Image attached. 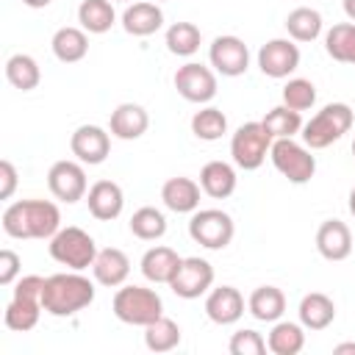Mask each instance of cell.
<instances>
[{"label":"cell","instance_id":"1","mask_svg":"<svg viewBox=\"0 0 355 355\" xmlns=\"http://www.w3.org/2000/svg\"><path fill=\"white\" fill-rule=\"evenodd\" d=\"M0 222L11 239H53L61 230V211L50 200H17L6 205Z\"/></svg>","mask_w":355,"mask_h":355},{"label":"cell","instance_id":"2","mask_svg":"<svg viewBox=\"0 0 355 355\" xmlns=\"http://www.w3.org/2000/svg\"><path fill=\"white\" fill-rule=\"evenodd\" d=\"M92 302H94V283L75 269L50 275L44 280L42 308L50 316H72V313L89 308Z\"/></svg>","mask_w":355,"mask_h":355},{"label":"cell","instance_id":"3","mask_svg":"<svg viewBox=\"0 0 355 355\" xmlns=\"http://www.w3.org/2000/svg\"><path fill=\"white\" fill-rule=\"evenodd\" d=\"M111 308L119 322L136 327H147L150 322L164 316V300L158 297L155 288H144V286H119Z\"/></svg>","mask_w":355,"mask_h":355},{"label":"cell","instance_id":"4","mask_svg":"<svg viewBox=\"0 0 355 355\" xmlns=\"http://www.w3.org/2000/svg\"><path fill=\"white\" fill-rule=\"evenodd\" d=\"M352 108L347 103H327L302 125V141L311 150H324L352 128Z\"/></svg>","mask_w":355,"mask_h":355},{"label":"cell","instance_id":"5","mask_svg":"<svg viewBox=\"0 0 355 355\" xmlns=\"http://www.w3.org/2000/svg\"><path fill=\"white\" fill-rule=\"evenodd\" d=\"M47 250H50V258H53L55 263H61V266H67V269H75V272L89 269V266L94 263V258H97V244H94V239H92L83 227H75V225L61 227V230L50 239Z\"/></svg>","mask_w":355,"mask_h":355},{"label":"cell","instance_id":"6","mask_svg":"<svg viewBox=\"0 0 355 355\" xmlns=\"http://www.w3.org/2000/svg\"><path fill=\"white\" fill-rule=\"evenodd\" d=\"M272 136L266 133V128L261 122H244L236 128L233 139H230V155H233V164L244 172H252L258 169L269 150H272Z\"/></svg>","mask_w":355,"mask_h":355},{"label":"cell","instance_id":"7","mask_svg":"<svg viewBox=\"0 0 355 355\" xmlns=\"http://www.w3.org/2000/svg\"><path fill=\"white\" fill-rule=\"evenodd\" d=\"M269 158L275 164V169L288 180V183H308L316 172V158L311 153V147L294 141V139H275L272 141V150H269Z\"/></svg>","mask_w":355,"mask_h":355},{"label":"cell","instance_id":"8","mask_svg":"<svg viewBox=\"0 0 355 355\" xmlns=\"http://www.w3.org/2000/svg\"><path fill=\"white\" fill-rule=\"evenodd\" d=\"M233 216L222 208H197L189 219V236L205 250H225L233 241Z\"/></svg>","mask_w":355,"mask_h":355},{"label":"cell","instance_id":"9","mask_svg":"<svg viewBox=\"0 0 355 355\" xmlns=\"http://www.w3.org/2000/svg\"><path fill=\"white\" fill-rule=\"evenodd\" d=\"M175 89L183 100L189 103H197V105H205L216 97V72L205 64H197V61H189L183 67H178L175 72Z\"/></svg>","mask_w":355,"mask_h":355},{"label":"cell","instance_id":"10","mask_svg":"<svg viewBox=\"0 0 355 355\" xmlns=\"http://www.w3.org/2000/svg\"><path fill=\"white\" fill-rule=\"evenodd\" d=\"M214 286V266L205 258H183L175 277L169 280V288L175 291V297L180 300H197L202 294H208Z\"/></svg>","mask_w":355,"mask_h":355},{"label":"cell","instance_id":"11","mask_svg":"<svg viewBox=\"0 0 355 355\" xmlns=\"http://www.w3.org/2000/svg\"><path fill=\"white\" fill-rule=\"evenodd\" d=\"M47 189L55 200L72 205L78 200L86 197L89 191V183H86V172H83V164L80 161H55L47 172Z\"/></svg>","mask_w":355,"mask_h":355},{"label":"cell","instance_id":"12","mask_svg":"<svg viewBox=\"0 0 355 355\" xmlns=\"http://www.w3.org/2000/svg\"><path fill=\"white\" fill-rule=\"evenodd\" d=\"M208 61H211L214 72H219L225 78H239L250 67V50L239 36H230V33L227 36H216L211 42Z\"/></svg>","mask_w":355,"mask_h":355},{"label":"cell","instance_id":"13","mask_svg":"<svg viewBox=\"0 0 355 355\" xmlns=\"http://www.w3.org/2000/svg\"><path fill=\"white\" fill-rule=\"evenodd\" d=\"M258 67L266 78H288L300 67V47L294 39H269L258 50Z\"/></svg>","mask_w":355,"mask_h":355},{"label":"cell","instance_id":"14","mask_svg":"<svg viewBox=\"0 0 355 355\" xmlns=\"http://www.w3.org/2000/svg\"><path fill=\"white\" fill-rule=\"evenodd\" d=\"M69 150L80 164L97 166L111 153V130H103L100 125H80L69 136Z\"/></svg>","mask_w":355,"mask_h":355},{"label":"cell","instance_id":"15","mask_svg":"<svg viewBox=\"0 0 355 355\" xmlns=\"http://www.w3.org/2000/svg\"><path fill=\"white\" fill-rule=\"evenodd\" d=\"M205 316L214 324H236L244 316V297L236 286H216L205 297Z\"/></svg>","mask_w":355,"mask_h":355},{"label":"cell","instance_id":"16","mask_svg":"<svg viewBox=\"0 0 355 355\" xmlns=\"http://www.w3.org/2000/svg\"><path fill=\"white\" fill-rule=\"evenodd\" d=\"M86 205H89V214L100 222H111L122 214L125 208V194H122V186L114 183V180H97L89 186L86 191Z\"/></svg>","mask_w":355,"mask_h":355},{"label":"cell","instance_id":"17","mask_svg":"<svg viewBox=\"0 0 355 355\" xmlns=\"http://www.w3.org/2000/svg\"><path fill=\"white\" fill-rule=\"evenodd\" d=\"M352 233L341 219H327L316 230V250L324 261H344L352 252Z\"/></svg>","mask_w":355,"mask_h":355},{"label":"cell","instance_id":"18","mask_svg":"<svg viewBox=\"0 0 355 355\" xmlns=\"http://www.w3.org/2000/svg\"><path fill=\"white\" fill-rule=\"evenodd\" d=\"M92 275L100 286L105 288H119L125 286L128 275H130V258L119 250V247H105L97 250V258L92 263Z\"/></svg>","mask_w":355,"mask_h":355},{"label":"cell","instance_id":"19","mask_svg":"<svg viewBox=\"0 0 355 355\" xmlns=\"http://www.w3.org/2000/svg\"><path fill=\"white\" fill-rule=\"evenodd\" d=\"M147 128H150V116L139 103H119L111 111L108 130H111V136H116L122 141H133V139L144 136Z\"/></svg>","mask_w":355,"mask_h":355},{"label":"cell","instance_id":"20","mask_svg":"<svg viewBox=\"0 0 355 355\" xmlns=\"http://www.w3.org/2000/svg\"><path fill=\"white\" fill-rule=\"evenodd\" d=\"M161 200L175 214H194L200 208V183L191 178H169L161 186Z\"/></svg>","mask_w":355,"mask_h":355},{"label":"cell","instance_id":"21","mask_svg":"<svg viewBox=\"0 0 355 355\" xmlns=\"http://www.w3.org/2000/svg\"><path fill=\"white\" fill-rule=\"evenodd\" d=\"M161 25H164V11L153 0H139V3L128 6L125 14H122V28L130 36H150Z\"/></svg>","mask_w":355,"mask_h":355},{"label":"cell","instance_id":"22","mask_svg":"<svg viewBox=\"0 0 355 355\" xmlns=\"http://www.w3.org/2000/svg\"><path fill=\"white\" fill-rule=\"evenodd\" d=\"M50 47H53V55L61 61V64H78L86 58L89 53V36L83 28H75V25H64L53 33L50 39Z\"/></svg>","mask_w":355,"mask_h":355},{"label":"cell","instance_id":"23","mask_svg":"<svg viewBox=\"0 0 355 355\" xmlns=\"http://www.w3.org/2000/svg\"><path fill=\"white\" fill-rule=\"evenodd\" d=\"M180 261H183V258H180L172 247H164V244L150 247V250L141 255V275H144L150 283H166V286H169V280L175 277Z\"/></svg>","mask_w":355,"mask_h":355},{"label":"cell","instance_id":"24","mask_svg":"<svg viewBox=\"0 0 355 355\" xmlns=\"http://www.w3.org/2000/svg\"><path fill=\"white\" fill-rule=\"evenodd\" d=\"M297 313H300V324L305 330H324L336 319V302L322 291H311L300 300Z\"/></svg>","mask_w":355,"mask_h":355},{"label":"cell","instance_id":"25","mask_svg":"<svg viewBox=\"0 0 355 355\" xmlns=\"http://www.w3.org/2000/svg\"><path fill=\"white\" fill-rule=\"evenodd\" d=\"M200 189L214 200L230 197L236 191V169L227 161H208L200 169Z\"/></svg>","mask_w":355,"mask_h":355},{"label":"cell","instance_id":"26","mask_svg":"<svg viewBox=\"0 0 355 355\" xmlns=\"http://www.w3.org/2000/svg\"><path fill=\"white\" fill-rule=\"evenodd\" d=\"M247 311L258 322H277L286 313V294L277 286H258L247 300Z\"/></svg>","mask_w":355,"mask_h":355},{"label":"cell","instance_id":"27","mask_svg":"<svg viewBox=\"0 0 355 355\" xmlns=\"http://www.w3.org/2000/svg\"><path fill=\"white\" fill-rule=\"evenodd\" d=\"M266 347L275 355H297L305 347V327L297 322H272V330L266 336Z\"/></svg>","mask_w":355,"mask_h":355},{"label":"cell","instance_id":"28","mask_svg":"<svg viewBox=\"0 0 355 355\" xmlns=\"http://www.w3.org/2000/svg\"><path fill=\"white\" fill-rule=\"evenodd\" d=\"M42 302L39 300H31V297H11V302L6 305V313H3V322L8 330L14 333H28L39 324V316H42Z\"/></svg>","mask_w":355,"mask_h":355},{"label":"cell","instance_id":"29","mask_svg":"<svg viewBox=\"0 0 355 355\" xmlns=\"http://www.w3.org/2000/svg\"><path fill=\"white\" fill-rule=\"evenodd\" d=\"M6 80H8L14 89H19V92H31V89L39 86L42 69H39V64H36L33 55H28V53H14V55L6 61Z\"/></svg>","mask_w":355,"mask_h":355},{"label":"cell","instance_id":"30","mask_svg":"<svg viewBox=\"0 0 355 355\" xmlns=\"http://www.w3.org/2000/svg\"><path fill=\"white\" fill-rule=\"evenodd\" d=\"M78 22L86 33H105L116 22V11L111 0H83L78 6Z\"/></svg>","mask_w":355,"mask_h":355},{"label":"cell","instance_id":"31","mask_svg":"<svg viewBox=\"0 0 355 355\" xmlns=\"http://www.w3.org/2000/svg\"><path fill=\"white\" fill-rule=\"evenodd\" d=\"M324 50L333 61L355 67V22H338L324 33Z\"/></svg>","mask_w":355,"mask_h":355},{"label":"cell","instance_id":"32","mask_svg":"<svg viewBox=\"0 0 355 355\" xmlns=\"http://www.w3.org/2000/svg\"><path fill=\"white\" fill-rule=\"evenodd\" d=\"M180 344V327L169 316H158L144 327V347L150 352H172Z\"/></svg>","mask_w":355,"mask_h":355},{"label":"cell","instance_id":"33","mask_svg":"<svg viewBox=\"0 0 355 355\" xmlns=\"http://www.w3.org/2000/svg\"><path fill=\"white\" fill-rule=\"evenodd\" d=\"M286 31L294 42H313L322 33V14L316 8L300 6L294 11H288L286 17Z\"/></svg>","mask_w":355,"mask_h":355},{"label":"cell","instance_id":"34","mask_svg":"<svg viewBox=\"0 0 355 355\" xmlns=\"http://www.w3.org/2000/svg\"><path fill=\"white\" fill-rule=\"evenodd\" d=\"M166 50L172 55H180V58H189L200 50V42H202V33L194 22H172L166 28Z\"/></svg>","mask_w":355,"mask_h":355},{"label":"cell","instance_id":"35","mask_svg":"<svg viewBox=\"0 0 355 355\" xmlns=\"http://www.w3.org/2000/svg\"><path fill=\"white\" fill-rule=\"evenodd\" d=\"M261 125L266 128V133L272 139H294L302 130V116H300V111H294L288 105H275L266 111Z\"/></svg>","mask_w":355,"mask_h":355},{"label":"cell","instance_id":"36","mask_svg":"<svg viewBox=\"0 0 355 355\" xmlns=\"http://www.w3.org/2000/svg\"><path fill=\"white\" fill-rule=\"evenodd\" d=\"M191 133L200 141H216V139H222L227 133V116L219 108L205 105L191 116Z\"/></svg>","mask_w":355,"mask_h":355},{"label":"cell","instance_id":"37","mask_svg":"<svg viewBox=\"0 0 355 355\" xmlns=\"http://www.w3.org/2000/svg\"><path fill=\"white\" fill-rule=\"evenodd\" d=\"M130 233L136 239H141V241H155V239H161L166 233V216L158 208L144 205V208L133 211V216H130Z\"/></svg>","mask_w":355,"mask_h":355},{"label":"cell","instance_id":"38","mask_svg":"<svg viewBox=\"0 0 355 355\" xmlns=\"http://www.w3.org/2000/svg\"><path fill=\"white\" fill-rule=\"evenodd\" d=\"M316 103V86L308 78H291L283 86V105L294 108V111H308Z\"/></svg>","mask_w":355,"mask_h":355},{"label":"cell","instance_id":"39","mask_svg":"<svg viewBox=\"0 0 355 355\" xmlns=\"http://www.w3.org/2000/svg\"><path fill=\"white\" fill-rule=\"evenodd\" d=\"M227 349H230V355H263L269 347H266V338L258 330L244 327V330H236L230 336Z\"/></svg>","mask_w":355,"mask_h":355},{"label":"cell","instance_id":"40","mask_svg":"<svg viewBox=\"0 0 355 355\" xmlns=\"http://www.w3.org/2000/svg\"><path fill=\"white\" fill-rule=\"evenodd\" d=\"M19 255L14 250H0V286H11L17 283V275H19Z\"/></svg>","mask_w":355,"mask_h":355},{"label":"cell","instance_id":"41","mask_svg":"<svg viewBox=\"0 0 355 355\" xmlns=\"http://www.w3.org/2000/svg\"><path fill=\"white\" fill-rule=\"evenodd\" d=\"M14 189H17V169L8 158H3L0 161V200H11Z\"/></svg>","mask_w":355,"mask_h":355},{"label":"cell","instance_id":"42","mask_svg":"<svg viewBox=\"0 0 355 355\" xmlns=\"http://www.w3.org/2000/svg\"><path fill=\"white\" fill-rule=\"evenodd\" d=\"M333 352H336V355H344V352H355V341H347V344H338V347H333Z\"/></svg>","mask_w":355,"mask_h":355},{"label":"cell","instance_id":"43","mask_svg":"<svg viewBox=\"0 0 355 355\" xmlns=\"http://www.w3.org/2000/svg\"><path fill=\"white\" fill-rule=\"evenodd\" d=\"M344 14L355 22V0H344Z\"/></svg>","mask_w":355,"mask_h":355},{"label":"cell","instance_id":"44","mask_svg":"<svg viewBox=\"0 0 355 355\" xmlns=\"http://www.w3.org/2000/svg\"><path fill=\"white\" fill-rule=\"evenodd\" d=\"M28 8H44V6H50L53 0H22Z\"/></svg>","mask_w":355,"mask_h":355},{"label":"cell","instance_id":"45","mask_svg":"<svg viewBox=\"0 0 355 355\" xmlns=\"http://www.w3.org/2000/svg\"><path fill=\"white\" fill-rule=\"evenodd\" d=\"M349 214L355 216V186H352V191H349Z\"/></svg>","mask_w":355,"mask_h":355},{"label":"cell","instance_id":"46","mask_svg":"<svg viewBox=\"0 0 355 355\" xmlns=\"http://www.w3.org/2000/svg\"><path fill=\"white\" fill-rule=\"evenodd\" d=\"M352 155H355V141H352Z\"/></svg>","mask_w":355,"mask_h":355},{"label":"cell","instance_id":"47","mask_svg":"<svg viewBox=\"0 0 355 355\" xmlns=\"http://www.w3.org/2000/svg\"><path fill=\"white\" fill-rule=\"evenodd\" d=\"M153 3H161V0H153Z\"/></svg>","mask_w":355,"mask_h":355}]
</instances>
